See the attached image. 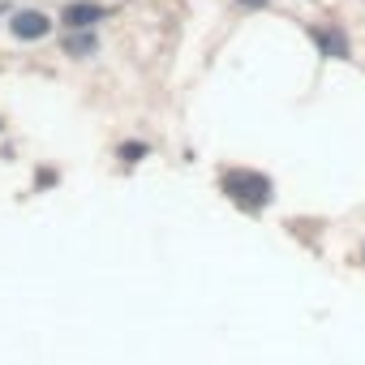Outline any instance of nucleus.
<instances>
[{"instance_id": "nucleus-1", "label": "nucleus", "mask_w": 365, "mask_h": 365, "mask_svg": "<svg viewBox=\"0 0 365 365\" xmlns=\"http://www.w3.org/2000/svg\"><path fill=\"white\" fill-rule=\"evenodd\" d=\"M224 190H228L241 207H250V211H262V207L271 202V180L258 176V172H228V176H224Z\"/></svg>"}, {"instance_id": "nucleus-2", "label": "nucleus", "mask_w": 365, "mask_h": 365, "mask_svg": "<svg viewBox=\"0 0 365 365\" xmlns=\"http://www.w3.org/2000/svg\"><path fill=\"white\" fill-rule=\"evenodd\" d=\"M9 31H14L18 39H43V35L52 31V18L39 14V9H22V14L9 22Z\"/></svg>"}, {"instance_id": "nucleus-3", "label": "nucleus", "mask_w": 365, "mask_h": 365, "mask_svg": "<svg viewBox=\"0 0 365 365\" xmlns=\"http://www.w3.org/2000/svg\"><path fill=\"white\" fill-rule=\"evenodd\" d=\"M95 22H103V5H95V0H73V5L65 9V26L69 31H91Z\"/></svg>"}, {"instance_id": "nucleus-4", "label": "nucleus", "mask_w": 365, "mask_h": 365, "mask_svg": "<svg viewBox=\"0 0 365 365\" xmlns=\"http://www.w3.org/2000/svg\"><path fill=\"white\" fill-rule=\"evenodd\" d=\"M314 43H318L331 61H344V56H348V39L335 35V31H314Z\"/></svg>"}, {"instance_id": "nucleus-5", "label": "nucleus", "mask_w": 365, "mask_h": 365, "mask_svg": "<svg viewBox=\"0 0 365 365\" xmlns=\"http://www.w3.org/2000/svg\"><path fill=\"white\" fill-rule=\"evenodd\" d=\"M65 52H69V56H86V52H95V35H69Z\"/></svg>"}, {"instance_id": "nucleus-6", "label": "nucleus", "mask_w": 365, "mask_h": 365, "mask_svg": "<svg viewBox=\"0 0 365 365\" xmlns=\"http://www.w3.org/2000/svg\"><path fill=\"white\" fill-rule=\"evenodd\" d=\"M120 155H125V159H129V163H133V159H138V155H146V146H138V142H125V146H120Z\"/></svg>"}, {"instance_id": "nucleus-7", "label": "nucleus", "mask_w": 365, "mask_h": 365, "mask_svg": "<svg viewBox=\"0 0 365 365\" xmlns=\"http://www.w3.org/2000/svg\"><path fill=\"white\" fill-rule=\"evenodd\" d=\"M241 5H250V9H258V5H267V0H241Z\"/></svg>"}]
</instances>
